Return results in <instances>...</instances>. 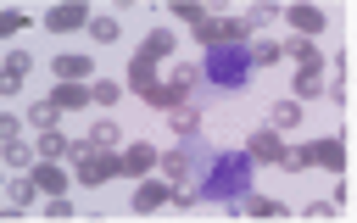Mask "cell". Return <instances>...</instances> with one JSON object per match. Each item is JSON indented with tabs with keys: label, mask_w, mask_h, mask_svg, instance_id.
Returning a JSON list of instances; mask_svg holds the SVG:
<instances>
[{
	"label": "cell",
	"mask_w": 357,
	"mask_h": 223,
	"mask_svg": "<svg viewBox=\"0 0 357 223\" xmlns=\"http://www.w3.org/2000/svg\"><path fill=\"white\" fill-rule=\"evenodd\" d=\"M335 212H340V201H335V195H329V201H312V206H307V217H335Z\"/></svg>",
	"instance_id": "34"
},
{
	"label": "cell",
	"mask_w": 357,
	"mask_h": 223,
	"mask_svg": "<svg viewBox=\"0 0 357 223\" xmlns=\"http://www.w3.org/2000/svg\"><path fill=\"white\" fill-rule=\"evenodd\" d=\"M307 151H312V162H318V167H329V173H340V167H346V139H335V134H329V139H318V145H307Z\"/></svg>",
	"instance_id": "12"
},
{
	"label": "cell",
	"mask_w": 357,
	"mask_h": 223,
	"mask_svg": "<svg viewBox=\"0 0 357 223\" xmlns=\"http://www.w3.org/2000/svg\"><path fill=\"white\" fill-rule=\"evenodd\" d=\"M89 22H95V17H89L84 0H61V6L45 11V28H50V33H73V28H89Z\"/></svg>",
	"instance_id": "4"
},
{
	"label": "cell",
	"mask_w": 357,
	"mask_h": 223,
	"mask_svg": "<svg viewBox=\"0 0 357 223\" xmlns=\"http://www.w3.org/2000/svg\"><path fill=\"white\" fill-rule=\"evenodd\" d=\"M45 212H50V217H73V201H67V195H56V201H45Z\"/></svg>",
	"instance_id": "35"
},
{
	"label": "cell",
	"mask_w": 357,
	"mask_h": 223,
	"mask_svg": "<svg viewBox=\"0 0 357 223\" xmlns=\"http://www.w3.org/2000/svg\"><path fill=\"white\" fill-rule=\"evenodd\" d=\"M117 139H123V128H117L112 117H100V123L89 128V156H117Z\"/></svg>",
	"instance_id": "10"
},
{
	"label": "cell",
	"mask_w": 357,
	"mask_h": 223,
	"mask_svg": "<svg viewBox=\"0 0 357 223\" xmlns=\"http://www.w3.org/2000/svg\"><path fill=\"white\" fill-rule=\"evenodd\" d=\"M279 56H284V45H279V39H268V33H262V39H251V67H273Z\"/></svg>",
	"instance_id": "18"
},
{
	"label": "cell",
	"mask_w": 357,
	"mask_h": 223,
	"mask_svg": "<svg viewBox=\"0 0 357 223\" xmlns=\"http://www.w3.org/2000/svg\"><path fill=\"white\" fill-rule=\"evenodd\" d=\"M284 56H296V67H318V61H324V50H318L307 33H296V39L284 45Z\"/></svg>",
	"instance_id": "17"
},
{
	"label": "cell",
	"mask_w": 357,
	"mask_h": 223,
	"mask_svg": "<svg viewBox=\"0 0 357 223\" xmlns=\"http://www.w3.org/2000/svg\"><path fill=\"white\" fill-rule=\"evenodd\" d=\"M56 156H73V139H61L50 128V134H39V162H56Z\"/></svg>",
	"instance_id": "20"
},
{
	"label": "cell",
	"mask_w": 357,
	"mask_h": 223,
	"mask_svg": "<svg viewBox=\"0 0 357 223\" xmlns=\"http://www.w3.org/2000/svg\"><path fill=\"white\" fill-rule=\"evenodd\" d=\"M50 106H56V112H78V106H89V84H56V89H50Z\"/></svg>",
	"instance_id": "13"
},
{
	"label": "cell",
	"mask_w": 357,
	"mask_h": 223,
	"mask_svg": "<svg viewBox=\"0 0 357 223\" xmlns=\"http://www.w3.org/2000/svg\"><path fill=\"white\" fill-rule=\"evenodd\" d=\"M28 178H33L39 190H45V201H56V195H61V190L73 184V173H61L56 162H33V167H28Z\"/></svg>",
	"instance_id": "8"
},
{
	"label": "cell",
	"mask_w": 357,
	"mask_h": 223,
	"mask_svg": "<svg viewBox=\"0 0 357 223\" xmlns=\"http://www.w3.org/2000/svg\"><path fill=\"white\" fill-rule=\"evenodd\" d=\"M245 212H251V217H284V206H279L273 195H245Z\"/></svg>",
	"instance_id": "24"
},
{
	"label": "cell",
	"mask_w": 357,
	"mask_h": 223,
	"mask_svg": "<svg viewBox=\"0 0 357 223\" xmlns=\"http://www.w3.org/2000/svg\"><path fill=\"white\" fill-rule=\"evenodd\" d=\"M284 167H312V151H307V145H296V151H284Z\"/></svg>",
	"instance_id": "33"
},
{
	"label": "cell",
	"mask_w": 357,
	"mask_h": 223,
	"mask_svg": "<svg viewBox=\"0 0 357 223\" xmlns=\"http://www.w3.org/2000/svg\"><path fill=\"white\" fill-rule=\"evenodd\" d=\"M284 17H290V22H296V33H307V39H318V33H324V11H318V6H290Z\"/></svg>",
	"instance_id": "14"
},
{
	"label": "cell",
	"mask_w": 357,
	"mask_h": 223,
	"mask_svg": "<svg viewBox=\"0 0 357 223\" xmlns=\"http://www.w3.org/2000/svg\"><path fill=\"white\" fill-rule=\"evenodd\" d=\"M245 195H251V156H245V151L212 156L206 184H201V201H223V206H234V201H245Z\"/></svg>",
	"instance_id": "1"
},
{
	"label": "cell",
	"mask_w": 357,
	"mask_h": 223,
	"mask_svg": "<svg viewBox=\"0 0 357 223\" xmlns=\"http://www.w3.org/2000/svg\"><path fill=\"white\" fill-rule=\"evenodd\" d=\"M6 72L22 78V72H28V50H6Z\"/></svg>",
	"instance_id": "31"
},
{
	"label": "cell",
	"mask_w": 357,
	"mask_h": 223,
	"mask_svg": "<svg viewBox=\"0 0 357 223\" xmlns=\"http://www.w3.org/2000/svg\"><path fill=\"white\" fill-rule=\"evenodd\" d=\"M117 95H123V84H112V78H95L89 84V100L95 106H117Z\"/></svg>",
	"instance_id": "22"
},
{
	"label": "cell",
	"mask_w": 357,
	"mask_h": 223,
	"mask_svg": "<svg viewBox=\"0 0 357 223\" xmlns=\"http://www.w3.org/2000/svg\"><path fill=\"white\" fill-rule=\"evenodd\" d=\"M162 178H184V156H178V151L162 156Z\"/></svg>",
	"instance_id": "32"
},
{
	"label": "cell",
	"mask_w": 357,
	"mask_h": 223,
	"mask_svg": "<svg viewBox=\"0 0 357 223\" xmlns=\"http://www.w3.org/2000/svg\"><path fill=\"white\" fill-rule=\"evenodd\" d=\"M195 39H201L206 50H218V45H229V39H223V22H212V17H206V22L195 28Z\"/></svg>",
	"instance_id": "27"
},
{
	"label": "cell",
	"mask_w": 357,
	"mask_h": 223,
	"mask_svg": "<svg viewBox=\"0 0 357 223\" xmlns=\"http://www.w3.org/2000/svg\"><path fill=\"white\" fill-rule=\"evenodd\" d=\"M173 17H178V22H190V28H201V22H206V11H201L195 0H173Z\"/></svg>",
	"instance_id": "25"
},
{
	"label": "cell",
	"mask_w": 357,
	"mask_h": 223,
	"mask_svg": "<svg viewBox=\"0 0 357 223\" xmlns=\"http://www.w3.org/2000/svg\"><path fill=\"white\" fill-rule=\"evenodd\" d=\"M6 162H11V167H33V162H39V151H33L28 139H6Z\"/></svg>",
	"instance_id": "21"
},
{
	"label": "cell",
	"mask_w": 357,
	"mask_h": 223,
	"mask_svg": "<svg viewBox=\"0 0 357 223\" xmlns=\"http://www.w3.org/2000/svg\"><path fill=\"white\" fill-rule=\"evenodd\" d=\"M167 201H173V184H167V178H139V184H134V206H139V212H156V206H167Z\"/></svg>",
	"instance_id": "9"
},
{
	"label": "cell",
	"mask_w": 357,
	"mask_h": 223,
	"mask_svg": "<svg viewBox=\"0 0 357 223\" xmlns=\"http://www.w3.org/2000/svg\"><path fill=\"white\" fill-rule=\"evenodd\" d=\"M156 84H162V78H156V61L134 56V61H128V89H139V95L151 100V95H156Z\"/></svg>",
	"instance_id": "11"
},
{
	"label": "cell",
	"mask_w": 357,
	"mask_h": 223,
	"mask_svg": "<svg viewBox=\"0 0 357 223\" xmlns=\"http://www.w3.org/2000/svg\"><path fill=\"white\" fill-rule=\"evenodd\" d=\"M273 17H279V6H251V11H245L251 28H262V22H273Z\"/></svg>",
	"instance_id": "30"
},
{
	"label": "cell",
	"mask_w": 357,
	"mask_h": 223,
	"mask_svg": "<svg viewBox=\"0 0 357 223\" xmlns=\"http://www.w3.org/2000/svg\"><path fill=\"white\" fill-rule=\"evenodd\" d=\"M151 167H162V156H156V145H145V139H134V145L123 151V173H128V178H145Z\"/></svg>",
	"instance_id": "7"
},
{
	"label": "cell",
	"mask_w": 357,
	"mask_h": 223,
	"mask_svg": "<svg viewBox=\"0 0 357 223\" xmlns=\"http://www.w3.org/2000/svg\"><path fill=\"white\" fill-rule=\"evenodd\" d=\"M39 195H45V190H39L33 178H11V206H33Z\"/></svg>",
	"instance_id": "23"
},
{
	"label": "cell",
	"mask_w": 357,
	"mask_h": 223,
	"mask_svg": "<svg viewBox=\"0 0 357 223\" xmlns=\"http://www.w3.org/2000/svg\"><path fill=\"white\" fill-rule=\"evenodd\" d=\"M296 123H301V100H296V95L268 106V128H296Z\"/></svg>",
	"instance_id": "16"
},
{
	"label": "cell",
	"mask_w": 357,
	"mask_h": 223,
	"mask_svg": "<svg viewBox=\"0 0 357 223\" xmlns=\"http://www.w3.org/2000/svg\"><path fill=\"white\" fill-rule=\"evenodd\" d=\"M28 123H33L39 134H50V128H56V106H50V100H39V106L28 112Z\"/></svg>",
	"instance_id": "28"
},
{
	"label": "cell",
	"mask_w": 357,
	"mask_h": 223,
	"mask_svg": "<svg viewBox=\"0 0 357 223\" xmlns=\"http://www.w3.org/2000/svg\"><path fill=\"white\" fill-rule=\"evenodd\" d=\"M167 128L190 139V134H195V112H190V106H184V112H167Z\"/></svg>",
	"instance_id": "29"
},
{
	"label": "cell",
	"mask_w": 357,
	"mask_h": 223,
	"mask_svg": "<svg viewBox=\"0 0 357 223\" xmlns=\"http://www.w3.org/2000/svg\"><path fill=\"white\" fill-rule=\"evenodd\" d=\"M290 89H296V100H318V95H329V84H324V78H318V67H301V72H296V84H290Z\"/></svg>",
	"instance_id": "15"
},
{
	"label": "cell",
	"mask_w": 357,
	"mask_h": 223,
	"mask_svg": "<svg viewBox=\"0 0 357 223\" xmlns=\"http://www.w3.org/2000/svg\"><path fill=\"white\" fill-rule=\"evenodd\" d=\"M201 78L218 84V89H229V95H240L251 84V45H218V50H206Z\"/></svg>",
	"instance_id": "2"
},
{
	"label": "cell",
	"mask_w": 357,
	"mask_h": 223,
	"mask_svg": "<svg viewBox=\"0 0 357 223\" xmlns=\"http://www.w3.org/2000/svg\"><path fill=\"white\" fill-rule=\"evenodd\" d=\"M245 156H251V162H284V139H279V134L262 123V128L245 139Z\"/></svg>",
	"instance_id": "6"
},
{
	"label": "cell",
	"mask_w": 357,
	"mask_h": 223,
	"mask_svg": "<svg viewBox=\"0 0 357 223\" xmlns=\"http://www.w3.org/2000/svg\"><path fill=\"white\" fill-rule=\"evenodd\" d=\"M89 39H95V45H112V39H117V17H95V22H89Z\"/></svg>",
	"instance_id": "26"
},
{
	"label": "cell",
	"mask_w": 357,
	"mask_h": 223,
	"mask_svg": "<svg viewBox=\"0 0 357 223\" xmlns=\"http://www.w3.org/2000/svg\"><path fill=\"white\" fill-rule=\"evenodd\" d=\"M123 173V156H78V167H73V184H84V190H100L106 178H117Z\"/></svg>",
	"instance_id": "3"
},
{
	"label": "cell",
	"mask_w": 357,
	"mask_h": 223,
	"mask_svg": "<svg viewBox=\"0 0 357 223\" xmlns=\"http://www.w3.org/2000/svg\"><path fill=\"white\" fill-rule=\"evenodd\" d=\"M50 72H56L61 84H95V78H89V56H84V50H61V56L50 61Z\"/></svg>",
	"instance_id": "5"
},
{
	"label": "cell",
	"mask_w": 357,
	"mask_h": 223,
	"mask_svg": "<svg viewBox=\"0 0 357 223\" xmlns=\"http://www.w3.org/2000/svg\"><path fill=\"white\" fill-rule=\"evenodd\" d=\"M167 50H173V33H167V28H156V33H145V45H139V56H145V61H162Z\"/></svg>",
	"instance_id": "19"
}]
</instances>
